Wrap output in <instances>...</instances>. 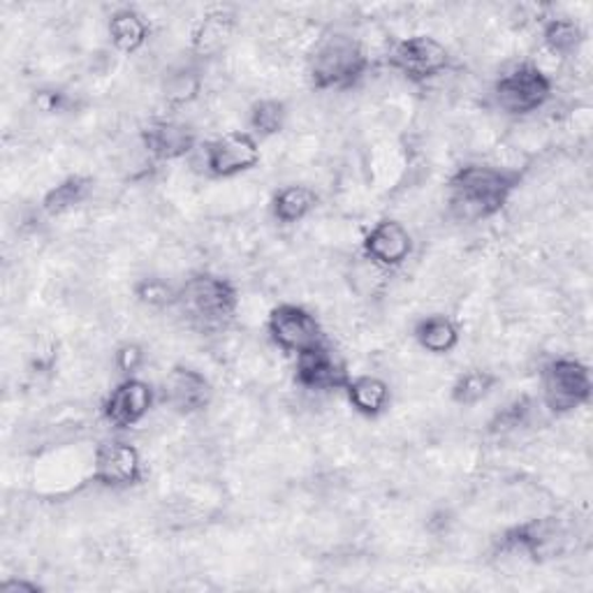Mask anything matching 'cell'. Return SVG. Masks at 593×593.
Instances as JSON below:
<instances>
[{
	"label": "cell",
	"mask_w": 593,
	"mask_h": 593,
	"mask_svg": "<svg viewBox=\"0 0 593 593\" xmlns=\"http://www.w3.org/2000/svg\"><path fill=\"white\" fill-rule=\"evenodd\" d=\"M520 179L499 167L466 165L450 176V207L464 221H485L497 216L515 193Z\"/></svg>",
	"instance_id": "6da1fadb"
},
{
	"label": "cell",
	"mask_w": 593,
	"mask_h": 593,
	"mask_svg": "<svg viewBox=\"0 0 593 593\" xmlns=\"http://www.w3.org/2000/svg\"><path fill=\"white\" fill-rule=\"evenodd\" d=\"M369 68V58L358 39L334 33L315 45L309 58V79L318 91H339L358 84Z\"/></svg>",
	"instance_id": "7a4b0ae2"
},
{
	"label": "cell",
	"mask_w": 593,
	"mask_h": 593,
	"mask_svg": "<svg viewBox=\"0 0 593 593\" xmlns=\"http://www.w3.org/2000/svg\"><path fill=\"white\" fill-rule=\"evenodd\" d=\"M179 304L202 327H221L240 309V292L223 276L195 274L179 290Z\"/></svg>",
	"instance_id": "3957f363"
},
{
	"label": "cell",
	"mask_w": 593,
	"mask_h": 593,
	"mask_svg": "<svg viewBox=\"0 0 593 593\" xmlns=\"http://www.w3.org/2000/svg\"><path fill=\"white\" fill-rule=\"evenodd\" d=\"M540 383L545 406L557 415L582 408L589 404L593 392L589 367L572 358H559L545 364Z\"/></svg>",
	"instance_id": "277c9868"
},
{
	"label": "cell",
	"mask_w": 593,
	"mask_h": 593,
	"mask_svg": "<svg viewBox=\"0 0 593 593\" xmlns=\"http://www.w3.org/2000/svg\"><path fill=\"white\" fill-rule=\"evenodd\" d=\"M551 91H555L551 79L538 66L524 63L505 72L493 84V101L510 116H526L538 112L551 97Z\"/></svg>",
	"instance_id": "5b68a950"
},
{
	"label": "cell",
	"mask_w": 593,
	"mask_h": 593,
	"mask_svg": "<svg viewBox=\"0 0 593 593\" xmlns=\"http://www.w3.org/2000/svg\"><path fill=\"white\" fill-rule=\"evenodd\" d=\"M389 66L408 82L425 84L450 68V51L441 39L431 35H410L392 49Z\"/></svg>",
	"instance_id": "8992f818"
},
{
	"label": "cell",
	"mask_w": 593,
	"mask_h": 593,
	"mask_svg": "<svg viewBox=\"0 0 593 593\" xmlns=\"http://www.w3.org/2000/svg\"><path fill=\"white\" fill-rule=\"evenodd\" d=\"M260 163V144L253 132L232 130L205 147V167L216 179H232Z\"/></svg>",
	"instance_id": "52a82bcc"
},
{
	"label": "cell",
	"mask_w": 593,
	"mask_h": 593,
	"mask_svg": "<svg viewBox=\"0 0 593 593\" xmlns=\"http://www.w3.org/2000/svg\"><path fill=\"white\" fill-rule=\"evenodd\" d=\"M267 332L271 341L283 352L300 354L323 341V327L315 321V315L304 306L279 304L271 309L267 318Z\"/></svg>",
	"instance_id": "ba28073f"
},
{
	"label": "cell",
	"mask_w": 593,
	"mask_h": 593,
	"mask_svg": "<svg viewBox=\"0 0 593 593\" xmlns=\"http://www.w3.org/2000/svg\"><path fill=\"white\" fill-rule=\"evenodd\" d=\"M142 454L126 441H105L93 454V480L103 487L126 489L142 480Z\"/></svg>",
	"instance_id": "9c48e42d"
},
{
	"label": "cell",
	"mask_w": 593,
	"mask_h": 593,
	"mask_svg": "<svg viewBox=\"0 0 593 593\" xmlns=\"http://www.w3.org/2000/svg\"><path fill=\"white\" fill-rule=\"evenodd\" d=\"M153 387L132 375V379H124L112 389V394L105 399L103 415L112 427L130 429L147 418L149 410L153 408Z\"/></svg>",
	"instance_id": "30bf717a"
},
{
	"label": "cell",
	"mask_w": 593,
	"mask_h": 593,
	"mask_svg": "<svg viewBox=\"0 0 593 593\" xmlns=\"http://www.w3.org/2000/svg\"><path fill=\"white\" fill-rule=\"evenodd\" d=\"M213 389L207 375L197 369L176 364L163 379V402L179 415H195L211 404Z\"/></svg>",
	"instance_id": "8fae6325"
},
{
	"label": "cell",
	"mask_w": 593,
	"mask_h": 593,
	"mask_svg": "<svg viewBox=\"0 0 593 593\" xmlns=\"http://www.w3.org/2000/svg\"><path fill=\"white\" fill-rule=\"evenodd\" d=\"M362 251L373 265L383 269H397L410 258L412 236L404 223L383 219L367 232Z\"/></svg>",
	"instance_id": "7c38bea8"
},
{
	"label": "cell",
	"mask_w": 593,
	"mask_h": 593,
	"mask_svg": "<svg viewBox=\"0 0 593 593\" xmlns=\"http://www.w3.org/2000/svg\"><path fill=\"white\" fill-rule=\"evenodd\" d=\"M294 381L304 389L332 392V389H344L350 381V375L341 362H336V358L327 350V346L318 344L296 354Z\"/></svg>",
	"instance_id": "4fadbf2b"
},
{
	"label": "cell",
	"mask_w": 593,
	"mask_h": 593,
	"mask_svg": "<svg viewBox=\"0 0 593 593\" xmlns=\"http://www.w3.org/2000/svg\"><path fill=\"white\" fill-rule=\"evenodd\" d=\"M142 144L155 161H179L195 149L197 135L186 124L158 118L142 130Z\"/></svg>",
	"instance_id": "5bb4252c"
},
{
	"label": "cell",
	"mask_w": 593,
	"mask_h": 593,
	"mask_svg": "<svg viewBox=\"0 0 593 593\" xmlns=\"http://www.w3.org/2000/svg\"><path fill=\"white\" fill-rule=\"evenodd\" d=\"M344 392L350 406L364 418H379L389 406V385L379 375H354Z\"/></svg>",
	"instance_id": "9a60e30c"
},
{
	"label": "cell",
	"mask_w": 593,
	"mask_h": 593,
	"mask_svg": "<svg viewBox=\"0 0 593 593\" xmlns=\"http://www.w3.org/2000/svg\"><path fill=\"white\" fill-rule=\"evenodd\" d=\"M415 341L431 354H447L460 346V327L447 315H427L412 329Z\"/></svg>",
	"instance_id": "2e32d148"
},
{
	"label": "cell",
	"mask_w": 593,
	"mask_h": 593,
	"mask_svg": "<svg viewBox=\"0 0 593 593\" xmlns=\"http://www.w3.org/2000/svg\"><path fill=\"white\" fill-rule=\"evenodd\" d=\"M315 205H318V195H315L313 188L302 186V184H292L274 195L271 211H274V219L279 223L294 225V223H302L315 209Z\"/></svg>",
	"instance_id": "e0dca14e"
},
{
	"label": "cell",
	"mask_w": 593,
	"mask_h": 593,
	"mask_svg": "<svg viewBox=\"0 0 593 593\" xmlns=\"http://www.w3.org/2000/svg\"><path fill=\"white\" fill-rule=\"evenodd\" d=\"M112 45L121 54L140 51L149 39V24L144 16L135 10H118L109 19Z\"/></svg>",
	"instance_id": "ac0fdd59"
},
{
	"label": "cell",
	"mask_w": 593,
	"mask_h": 593,
	"mask_svg": "<svg viewBox=\"0 0 593 593\" xmlns=\"http://www.w3.org/2000/svg\"><path fill=\"white\" fill-rule=\"evenodd\" d=\"M549 538H551L549 526L543 520H533L508 528L501 538V549L520 551V555L536 559V555H540Z\"/></svg>",
	"instance_id": "d6986e66"
},
{
	"label": "cell",
	"mask_w": 593,
	"mask_h": 593,
	"mask_svg": "<svg viewBox=\"0 0 593 593\" xmlns=\"http://www.w3.org/2000/svg\"><path fill=\"white\" fill-rule=\"evenodd\" d=\"M91 193V179L82 174H72L61 184H56L43 200V209L49 216H61L72 211L77 205H82Z\"/></svg>",
	"instance_id": "ffe728a7"
},
{
	"label": "cell",
	"mask_w": 593,
	"mask_h": 593,
	"mask_svg": "<svg viewBox=\"0 0 593 593\" xmlns=\"http://www.w3.org/2000/svg\"><path fill=\"white\" fill-rule=\"evenodd\" d=\"M499 379L491 371L485 369H470L464 371L457 381L452 383L450 399L457 406H476L487 399L491 389L497 387Z\"/></svg>",
	"instance_id": "44dd1931"
},
{
	"label": "cell",
	"mask_w": 593,
	"mask_h": 593,
	"mask_svg": "<svg viewBox=\"0 0 593 593\" xmlns=\"http://www.w3.org/2000/svg\"><path fill=\"white\" fill-rule=\"evenodd\" d=\"M543 39L545 47L555 56H570L582 45L584 33L578 22H572L568 16H557L545 24Z\"/></svg>",
	"instance_id": "7402d4cb"
},
{
	"label": "cell",
	"mask_w": 593,
	"mask_h": 593,
	"mask_svg": "<svg viewBox=\"0 0 593 593\" xmlns=\"http://www.w3.org/2000/svg\"><path fill=\"white\" fill-rule=\"evenodd\" d=\"M288 121V107L283 101L276 97H265L251 107L248 124L255 137H274L286 128Z\"/></svg>",
	"instance_id": "603a6c76"
},
{
	"label": "cell",
	"mask_w": 593,
	"mask_h": 593,
	"mask_svg": "<svg viewBox=\"0 0 593 593\" xmlns=\"http://www.w3.org/2000/svg\"><path fill=\"white\" fill-rule=\"evenodd\" d=\"M234 28L232 16L228 12H211L207 14L200 26L195 28L193 33V45L197 51H213L223 47L225 39L230 37Z\"/></svg>",
	"instance_id": "cb8c5ba5"
},
{
	"label": "cell",
	"mask_w": 593,
	"mask_h": 593,
	"mask_svg": "<svg viewBox=\"0 0 593 593\" xmlns=\"http://www.w3.org/2000/svg\"><path fill=\"white\" fill-rule=\"evenodd\" d=\"M202 89V79L195 70L190 68H179L165 77L163 93L165 101L172 105H188L193 103L197 95H200Z\"/></svg>",
	"instance_id": "d4e9b609"
},
{
	"label": "cell",
	"mask_w": 593,
	"mask_h": 593,
	"mask_svg": "<svg viewBox=\"0 0 593 593\" xmlns=\"http://www.w3.org/2000/svg\"><path fill=\"white\" fill-rule=\"evenodd\" d=\"M135 296L144 306H151V309H165V306L179 304V290L163 279H155V276H151V279L137 281Z\"/></svg>",
	"instance_id": "484cf974"
},
{
	"label": "cell",
	"mask_w": 593,
	"mask_h": 593,
	"mask_svg": "<svg viewBox=\"0 0 593 593\" xmlns=\"http://www.w3.org/2000/svg\"><path fill=\"white\" fill-rule=\"evenodd\" d=\"M531 399L528 397H520L515 402H510L508 406H503L497 415H493L491 422H489V433H508V431H515L520 429L528 412H531Z\"/></svg>",
	"instance_id": "4316f807"
},
{
	"label": "cell",
	"mask_w": 593,
	"mask_h": 593,
	"mask_svg": "<svg viewBox=\"0 0 593 593\" xmlns=\"http://www.w3.org/2000/svg\"><path fill=\"white\" fill-rule=\"evenodd\" d=\"M114 362H116V369L121 371L126 379H132V375L140 371L147 362V352L140 344L135 341H126L116 348L114 352Z\"/></svg>",
	"instance_id": "83f0119b"
},
{
	"label": "cell",
	"mask_w": 593,
	"mask_h": 593,
	"mask_svg": "<svg viewBox=\"0 0 593 593\" xmlns=\"http://www.w3.org/2000/svg\"><path fill=\"white\" fill-rule=\"evenodd\" d=\"M0 591L3 593H37L43 591V586H39L37 582H28V580H19V578H10L5 582H0Z\"/></svg>",
	"instance_id": "f1b7e54d"
}]
</instances>
